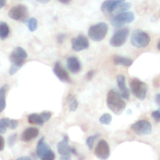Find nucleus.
<instances>
[{
  "label": "nucleus",
  "instance_id": "f257e3e1",
  "mask_svg": "<svg viewBox=\"0 0 160 160\" xmlns=\"http://www.w3.org/2000/svg\"><path fill=\"white\" fill-rule=\"evenodd\" d=\"M107 106L114 114L120 115L126 108V103L120 94L114 90H110L107 95Z\"/></svg>",
  "mask_w": 160,
  "mask_h": 160
},
{
  "label": "nucleus",
  "instance_id": "f03ea898",
  "mask_svg": "<svg viewBox=\"0 0 160 160\" xmlns=\"http://www.w3.org/2000/svg\"><path fill=\"white\" fill-rule=\"evenodd\" d=\"M108 29V25L103 22L93 25L88 31L89 38L95 42H101L107 34Z\"/></svg>",
  "mask_w": 160,
  "mask_h": 160
},
{
  "label": "nucleus",
  "instance_id": "7ed1b4c3",
  "mask_svg": "<svg viewBox=\"0 0 160 160\" xmlns=\"http://www.w3.org/2000/svg\"><path fill=\"white\" fill-rule=\"evenodd\" d=\"M150 36L145 31L137 29L133 31L131 36V42L134 46L137 48H145L150 43Z\"/></svg>",
  "mask_w": 160,
  "mask_h": 160
},
{
  "label": "nucleus",
  "instance_id": "20e7f679",
  "mask_svg": "<svg viewBox=\"0 0 160 160\" xmlns=\"http://www.w3.org/2000/svg\"><path fill=\"white\" fill-rule=\"evenodd\" d=\"M36 154L38 157L42 160H53L55 159V154L49 146L45 143V138H42L39 140L36 148Z\"/></svg>",
  "mask_w": 160,
  "mask_h": 160
},
{
  "label": "nucleus",
  "instance_id": "39448f33",
  "mask_svg": "<svg viewBox=\"0 0 160 160\" xmlns=\"http://www.w3.org/2000/svg\"><path fill=\"white\" fill-rule=\"evenodd\" d=\"M131 92L138 99H145L148 92V86L145 82L138 78H134L131 82Z\"/></svg>",
  "mask_w": 160,
  "mask_h": 160
},
{
  "label": "nucleus",
  "instance_id": "423d86ee",
  "mask_svg": "<svg viewBox=\"0 0 160 160\" xmlns=\"http://www.w3.org/2000/svg\"><path fill=\"white\" fill-rule=\"evenodd\" d=\"M134 20V14L131 11H125L116 15L111 20V23L115 28H120L127 23H130Z\"/></svg>",
  "mask_w": 160,
  "mask_h": 160
},
{
  "label": "nucleus",
  "instance_id": "0eeeda50",
  "mask_svg": "<svg viewBox=\"0 0 160 160\" xmlns=\"http://www.w3.org/2000/svg\"><path fill=\"white\" fill-rule=\"evenodd\" d=\"M27 58H28L27 52L21 47H17L11 53L10 62H12V65H15L21 68Z\"/></svg>",
  "mask_w": 160,
  "mask_h": 160
},
{
  "label": "nucleus",
  "instance_id": "6e6552de",
  "mask_svg": "<svg viewBox=\"0 0 160 160\" xmlns=\"http://www.w3.org/2000/svg\"><path fill=\"white\" fill-rule=\"evenodd\" d=\"M131 129L136 134L142 136L149 134L152 132V127L148 121L145 120H142L135 122L134 124L131 125Z\"/></svg>",
  "mask_w": 160,
  "mask_h": 160
},
{
  "label": "nucleus",
  "instance_id": "1a4fd4ad",
  "mask_svg": "<svg viewBox=\"0 0 160 160\" xmlns=\"http://www.w3.org/2000/svg\"><path fill=\"white\" fill-rule=\"evenodd\" d=\"M128 35H129V30L128 28H122L118 30L110 39V45L112 47L122 46L126 42Z\"/></svg>",
  "mask_w": 160,
  "mask_h": 160
},
{
  "label": "nucleus",
  "instance_id": "9d476101",
  "mask_svg": "<svg viewBox=\"0 0 160 160\" xmlns=\"http://www.w3.org/2000/svg\"><path fill=\"white\" fill-rule=\"evenodd\" d=\"M28 16V9L23 5H17L11 8L9 11V17L14 20H23Z\"/></svg>",
  "mask_w": 160,
  "mask_h": 160
},
{
  "label": "nucleus",
  "instance_id": "9b49d317",
  "mask_svg": "<svg viewBox=\"0 0 160 160\" xmlns=\"http://www.w3.org/2000/svg\"><path fill=\"white\" fill-rule=\"evenodd\" d=\"M95 156L100 159H107L110 155L109 146L105 140H101L95 148Z\"/></svg>",
  "mask_w": 160,
  "mask_h": 160
},
{
  "label": "nucleus",
  "instance_id": "f8f14e48",
  "mask_svg": "<svg viewBox=\"0 0 160 160\" xmlns=\"http://www.w3.org/2000/svg\"><path fill=\"white\" fill-rule=\"evenodd\" d=\"M72 48L76 52L82 51L88 48L89 42L87 38L83 35H79L77 38H73L71 40Z\"/></svg>",
  "mask_w": 160,
  "mask_h": 160
},
{
  "label": "nucleus",
  "instance_id": "ddd939ff",
  "mask_svg": "<svg viewBox=\"0 0 160 160\" xmlns=\"http://www.w3.org/2000/svg\"><path fill=\"white\" fill-rule=\"evenodd\" d=\"M53 71H54V73L57 76V78L60 81L67 83L71 82V80H70L68 73L66 71L65 69L62 67V65L59 62H56V64L54 66V69H53Z\"/></svg>",
  "mask_w": 160,
  "mask_h": 160
},
{
  "label": "nucleus",
  "instance_id": "4468645a",
  "mask_svg": "<svg viewBox=\"0 0 160 160\" xmlns=\"http://www.w3.org/2000/svg\"><path fill=\"white\" fill-rule=\"evenodd\" d=\"M126 0H106L102 4L101 6V10L103 12H106V13H111V12H113L114 9L117 8V6H118L120 3H121L122 2H124Z\"/></svg>",
  "mask_w": 160,
  "mask_h": 160
},
{
  "label": "nucleus",
  "instance_id": "2eb2a0df",
  "mask_svg": "<svg viewBox=\"0 0 160 160\" xmlns=\"http://www.w3.org/2000/svg\"><path fill=\"white\" fill-rule=\"evenodd\" d=\"M117 82L118 84V87L121 92L122 98L125 99H128L130 97V91L126 86V79L123 75H118L117 77Z\"/></svg>",
  "mask_w": 160,
  "mask_h": 160
},
{
  "label": "nucleus",
  "instance_id": "dca6fc26",
  "mask_svg": "<svg viewBox=\"0 0 160 160\" xmlns=\"http://www.w3.org/2000/svg\"><path fill=\"white\" fill-rule=\"evenodd\" d=\"M57 151L62 156H67L70 154L72 148L68 143V138L64 137L63 140L57 144Z\"/></svg>",
  "mask_w": 160,
  "mask_h": 160
},
{
  "label": "nucleus",
  "instance_id": "f3484780",
  "mask_svg": "<svg viewBox=\"0 0 160 160\" xmlns=\"http://www.w3.org/2000/svg\"><path fill=\"white\" fill-rule=\"evenodd\" d=\"M39 131L37 128H30L25 130L23 133L22 134L21 139L23 142H30L32 139L35 138L38 135Z\"/></svg>",
  "mask_w": 160,
  "mask_h": 160
},
{
  "label": "nucleus",
  "instance_id": "a211bd4d",
  "mask_svg": "<svg viewBox=\"0 0 160 160\" xmlns=\"http://www.w3.org/2000/svg\"><path fill=\"white\" fill-rule=\"evenodd\" d=\"M67 68L73 73H77L81 70V63L76 57H70L67 59Z\"/></svg>",
  "mask_w": 160,
  "mask_h": 160
},
{
  "label": "nucleus",
  "instance_id": "6ab92c4d",
  "mask_svg": "<svg viewBox=\"0 0 160 160\" xmlns=\"http://www.w3.org/2000/svg\"><path fill=\"white\" fill-rule=\"evenodd\" d=\"M113 61L115 62V64L117 65H121L124 66V67H130V66L132 65L133 60L132 59H129V58L127 57H123V56H115L113 57Z\"/></svg>",
  "mask_w": 160,
  "mask_h": 160
},
{
  "label": "nucleus",
  "instance_id": "aec40b11",
  "mask_svg": "<svg viewBox=\"0 0 160 160\" xmlns=\"http://www.w3.org/2000/svg\"><path fill=\"white\" fill-rule=\"evenodd\" d=\"M28 122L32 124H38V125H43L44 120H42V117L40 114L32 113L28 116Z\"/></svg>",
  "mask_w": 160,
  "mask_h": 160
},
{
  "label": "nucleus",
  "instance_id": "412c9836",
  "mask_svg": "<svg viewBox=\"0 0 160 160\" xmlns=\"http://www.w3.org/2000/svg\"><path fill=\"white\" fill-rule=\"evenodd\" d=\"M9 34V28L5 22H0V39L4 40Z\"/></svg>",
  "mask_w": 160,
  "mask_h": 160
},
{
  "label": "nucleus",
  "instance_id": "4be33fe9",
  "mask_svg": "<svg viewBox=\"0 0 160 160\" xmlns=\"http://www.w3.org/2000/svg\"><path fill=\"white\" fill-rule=\"evenodd\" d=\"M131 7V4L130 2H122L121 3L118 5L117 6L115 9H114L113 12L114 13H120V12H125V11L128 10Z\"/></svg>",
  "mask_w": 160,
  "mask_h": 160
},
{
  "label": "nucleus",
  "instance_id": "5701e85b",
  "mask_svg": "<svg viewBox=\"0 0 160 160\" xmlns=\"http://www.w3.org/2000/svg\"><path fill=\"white\" fill-rule=\"evenodd\" d=\"M9 119H0V134H5L6 132V130L9 128Z\"/></svg>",
  "mask_w": 160,
  "mask_h": 160
},
{
  "label": "nucleus",
  "instance_id": "b1692460",
  "mask_svg": "<svg viewBox=\"0 0 160 160\" xmlns=\"http://www.w3.org/2000/svg\"><path fill=\"white\" fill-rule=\"evenodd\" d=\"M28 29H29L30 31L33 32V31H36L37 29V27H38V21L34 17H31L28 20Z\"/></svg>",
  "mask_w": 160,
  "mask_h": 160
},
{
  "label": "nucleus",
  "instance_id": "393cba45",
  "mask_svg": "<svg viewBox=\"0 0 160 160\" xmlns=\"http://www.w3.org/2000/svg\"><path fill=\"white\" fill-rule=\"evenodd\" d=\"M112 118L111 117L110 114L109 113H105L100 117L99 119V122L102 123V124H104V125H109V123H111L112 121Z\"/></svg>",
  "mask_w": 160,
  "mask_h": 160
},
{
  "label": "nucleus",
  "instance_id": "a878e982",
  "mask_svg": "<svg viewBox=\"0 0 160 160\" xmlns=\"http://www.w3.org/2000/svg\"><path fill=\"white\" fill-rule=\"evenodd\" d=\"M97 135L91 136V137L88 138L87 141H86V144H87L89 150H92V148H93L94 142H95V139H96Z\"/></svg>",
  "mask_w": 160,
  "mask_h": 160
},
{
  "label": "nucleus",
  "instance_id": "bb28decb",
  "mask_svg": "<svg viewBox=\"0 0 160 160\" xmlns=\"http://www.w3.org/2000/svg\"><path fill=\"white\" fill-rule=\"evenodd\" d=\"M78 102L76 98H73L70 102V111L72 112H74L76 111V109H78Z\"/></svg>",
  "mask_w": 160,
  "mask_h": 160
},
{
  "label": "nucleus",
  "instance_id": "cd10ccee",
  "mask_svg": "<svg viewBox=\"0 0 160 160\" xmlns=\"http://www.w3.org/2000/svg\"><path fill=\"white\" fill-rule=\"evenodd\" d=\"M40 115H41V117H42V120H44V122H46V121H48V120H50V118H51L52 112H42Z\"/></svg>",
  "mask_w": 160,
  "mask_h": 160
},
{
  "label": "nucleus",
  "instance_id": "c85d7f7f",
  "mask_svg": "<svg viewBox=\"0 0 160 160\" xmlns=\"http://www.w3.org/2000/svg\"><path fill=\"white\" fill-rule=\"evenodd\" d=\"M6 106V99H5V96H0V113L4 110Z\"/></svg>",
  "mask_w": 160,
  "mask_h": 160
},
{
  "label": "nucleus",
  "instance_id": "c756f323",
  "mask_svg": "<svg viewBox=\"0 0 160 160\" xmlns=\"http://www.w3.org/2000/svg\"><path fill=\"white\" fill-rule=\"evenodd\" d=\"M9 87L8 84H4L2 87L0 88V96H5L6 94V92L9 90Z\"/></svg>",
  "mask_w": 160,
  "mask_h": 160
},
{
  "label": "nucleus",
  "instance_id": "7c9ffc66",
  "mask_svg": "<svg viewBox=\"0 0 160 160\" xmlns=\"http://www.w3.org/2000/svg\"><path fill=\"white\" fill-rule=\"evenodd\" d=\"M18 126V120H9V128L10 129L14 130L16 129V128Z\"/></svg>",
  "mask_w": 160,
  "mask_h": 160
},
{
  "label": "nucleus",
  "instance_id": "2f4dec72",
  "mask_svg": "<svg viewBox=\"0 0 160 160\" xmlns=\"http://www.w3.org/2000/svg\"><path fill=\"white\" fill-rule=\"evenodd\" d=\"M152 116L153 119H154L156 122H159L160 121V109H158V110H156L154 111V112H152Z\"/></svg>",
  "mask_w": 160,
  "mask_h": 160
},
{
  "label": "nucleus",
  "instance_id": "473e14b6",
  "mask_svg": "<svg viewBox=\"0 0 160 160\" xmlns=\"http://www.w3.org/2000/svg\"><path fill=\"white\" fill-rule=\"evenodd\" d=\"M20 67H17V66L15 65H11V67L10 69H9V75H13L15 74L16 73H17V71H18L19 70H20Z\"/></svg>",
  "mask_w": 160,
  "mask_h": 160
},
{
  "label": "nucleus",
  "instance_id": "72a5a7b5",
  "mask_svg": "<svg viewBox=\"0 0 160 160\" xmlns=\"http://www.w3.org/2000/svg\"><path fill=\"white\" fill-rule=\"evenodd\" d=\"M17 134H12L11 137H9V145H10V146H12V145H13V144L15 143V141H16V138H17Z\"/></svg>",
  "mask_w": 160,
  "mask_h": 160
},
{
  "label": "nucleus",
  "instance_id": "f704fd0d",
  "mask_svg": "<svg viewBox=\"0 0 160 160\" xmlns=\"http://www.w3.org/2000/svg\"><path fill=\"white\" fill-rule=\"evenodd\" d=\"M5 147V140L2 135H0V151H2Z\"/></svg>",
  "mask_w": 160,
  "mask_h": 160
},
{
  "label": "nucleus",
  "instance_id": "c9c22d12",
  "mask_svg": "<svg viewBox=\"0 0 160 160\" xmlns=\"http://www.w3.org/2000/svg\"><path fill=\"white\" fill-rule=\"evenodd\" d=\"M93 75H94V71L93 70H91V71H89L88 73H87V76H86V78H87L88 80H91V79H92V78H93Z\"/></svg>",
  "mask_w": 160,
  "mask_h": 160
},
{
  "label": "nucleus",
  "instance_id": "e433bc0d",
  "mask_svg": "<svg viewBox=\"0 0 160 160\" xmlns=\"http://www.w3.org/2000/svg\"><path fill=\"white\" fill-rule=\"evenodd\" d=\"M155 99H156V104H158L159 106H160V93L157 94V95H156V98H155Z\"/></svg>",
  "mask_w": 160,
  "mask_h": 160
},
{
  "label": "nucleus",
  "instance_id": "4c0bfd02",
  "mask_svg": "<svg viewBox=\"0 0 160 160\" xmlns=\"http://www.w3.org/2000/svg\"><path fill=\"white\" fill-rule=\"evenodd\" d=\"M64 38H65V36H64L63 34H59V35L58 36V42H59V43L62 42V41H63Z\"/></svg>",
  "mask_w": 160,
  "mask_h": 160
},
{
  "label": "nucleus",
  "instance_id": "58836bf2",
  "mask_svg": "<svg viewBox=\"0 0 160 160\" xmlns=\"http://www.w3.org/2000/svg\"><path fill=\"white\" fill-rule=\"evenodd\" d=\"M6 0H0V9L4 7L5 5H6Z\"/></svg>",
  "mask_w": 160,
  "mask_h": 160
},
{
  "label": "nucleus",
  "instance_id": "ea45409f",
  "mask_svg": "<svg viewBox=\"0 0 160 160\" xmlns=\"http://www.w3.org/2000/svg\"><path fill=\"white\" fill-rule=\"evenodd\" d=\"M35 1H37L38 2L42 3V4H45V3H48V2H50L51 0H35Z\"/></svg>",
  "mask_w": 160,
  "mask_h": 160
},
{
  "label": "nucleus",
  "instance_id": "a19ab883",
  "mask_svg": "<svg viewBox=\"0 0 160 160\" xmlns=\"http://www.w3.org/2000/svg\"><path fill=\"white\" fill-rule=\"evenodd\" d=\"M58 1H59V2L62 3V4H68L69 2H70L71 0H58Z\"/></svg>",
  "mask_w": 160,
  "mask_h": 160
},
{
  "label": "nucleus",
  "instance_id": "79ce46f5",
  "mask_svg": "<svg viewBox=\"0 0 160 160\" xmlns=\"http://www.w3.org/2000/svg\"><path fill=\"white\" fill-rule=\"evenodd\" d=\"M18 160H21V159H26V160H31V158L30 157H26V156H23V157H20L17 159Z\"/></svg>",
  "mask_w": 160,
  "mask_h": 160
},
{
  "label": "nucleus",
  "instance_id": "37998d69",
  "mask_svg": "<svg viewBox=\"0 0 160 160\" xmlns=\"http://www.w3.org/2000/svg\"><path fill=\"white\" fill-rule=\"evenodd\" d=\"M158 49L160 50V42H159V44H158Z\"/></svg>",
  "mask_w": 160,
  "mask_h": 160
}]
</instances>
